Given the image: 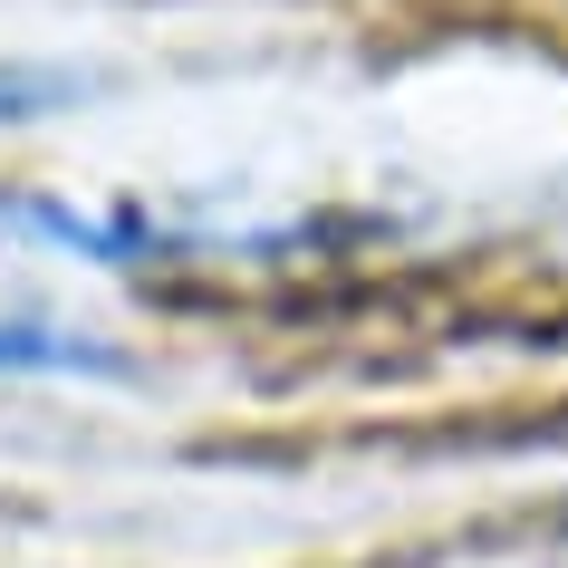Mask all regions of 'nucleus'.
<instances>
[{
  "label": "nucleus",
  "instance_id": "f257e3e1",
  "mask_svg": "<svg viewBox=\"0 0 568 568\" xmlns=\"http://www.w3.org/2000/svg\"><path fill=\"white\" fill-rule=\"evenodd\" d=\"M135 376L106 328L88 318H49V308H0V386H116Z\"/></svg>",
  "mask_w": 568,
  "mask_h": 568
},
{
  "label": "nucleus",
  "instance_id": "f03ea898",
  "mask_svg": "<svg viewBox=\"0 0 568 568\" xmlns=\"http://www.w3.org/2000/svg\"><path fill=\"white\" fill-rule=\"evenodd\" d=\"M97 78L88 68H49V59H0V125H49L68 106H88Z\"/></svg>",
  "mask_w": 568,
  "mask_h": 568
}]
</instances>
